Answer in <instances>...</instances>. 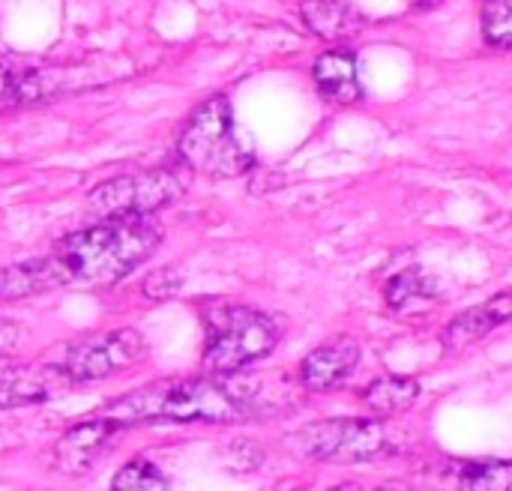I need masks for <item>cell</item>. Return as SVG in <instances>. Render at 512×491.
<instances>
[{
  "label": "cell",
  "mask_w": 512,
  "mask_h": 491,
  "mask_svg": "<svg viewBox=\"0 0 512 491\" xmlns=\"http://www.w3.org/2000/svg\"><path fill=\"white\" fill-rule=\"evenodd\" d=\"M270 408L264 405L261 387L246 384L237 375L225 378H180V381H153L114 402H108L99 420L129 429L150 423H243L258 420Z\"/></svg>",
  "instance_id": "obj_1"
},
{
  "label": "cell",
  "mask_w": 512,
  "mask_h": 491,
  "mask_svg": "<svg viewBox=\"0 0 512 491\" xmlns=\"http://www.w3.org/2000/svg\"><path fill=\"white\" fill-rule=\"evenodd\" d=\"M162 243L156 216H117L66 234L45 255L54 291L66 285H114L141 267Z\"/></svg>",
  "instance_id": "obj_2"
},
{
  "label": "cell",
  "mask_w": 512,
  "mask_h": 491,
  "mask_svg": "<svg viewBox=\"0 0 512 491\" xmlns=\"http://www.w3.org/2000/svg\"><path fill=\"white\" fill-rule=\"evenodd\" d=\"M177 156L186 168L216 180L240 177L255 162L252 141L234 120L225 96H213L192 111L177 138Z\"/></svg>",
  "instance_id": "obj_3"
},
{
  "label": "cell",
  "mask_w": 512,
  "mask_h": 491,
  "mask_svg": "<svg viewBox=\"0 0 512 491\" xmlns=\"http://www.w3.org/2000/svg\"><path fill=\"white\" fill-rule=\"evenodd\" d=\"M204 327L207 348L201 363L213 378L237 375L249 363L264 360L285 333V321L279 315H267L252 306H210L204 312Z\"/></svg>",
  "instance_id": "obj_4"
},
{
  "label": "cell",
  "mask_w": 512,
  "mask_h": 491,
  "mask_svg": "<svg viewBox=\"0 0 512 491\" xmlns=\"http://www.w3.org/2000/svg\"><path fill=\"white\" fill-rule=\"evenodd\" d=\"M399 429L381 417H333L309 423L297 432V444L306 456L321 462H375L399 453Z\"/></svg>",
  "instance_id": "obj_5"
},
{
  "label": "cell",
  "mask_w": 512,
  "mask_h": 491,
  "mask_svg": "<svg viewBox=\"0 0 512 491\" xmlns=\"http://www.w3.org/2000/svg\"><path fill=\"white\" fill-rule=\"evenodd\" d=\"M186 192V177L177 168H153V171H132L99 183L87 204L90 213L102 219L117 216H153L156 210L174 204Z\"/></svg>",
  "instance_id": "obj_6"
},
{
  "label": "cell",
  "mask_w": 512,
  "mask_h": 491,
  "mask_svg": "<svg viewBox=\"0 0 512 491\" xmlns=\"http://www.w3.org/2000/svg\"><path fill=\"white\" fill-rule=\"evenodd\" d=\"M141 360H147V342L138 330L123 327L114 333H102V336H90L75 342L66 351V375L72 384H90V381H102L108 375H117L123 369L138 366Z\"/></svg>",
  "instance_id": "obj_7"
},
{
  "label": "cell",
  "mask_w": 512,
  "mask_h": 491,
  "mask_svg": "<svg viewBox=\"0 0 512 491\" xmlns=\"http://www.w3.org/2000/svg\"><path fill=\"white\" fill-rule=\"evenodd\" d=\"M75 387L63 366H6L0 369V411L42 405Z\"/></svg>",
  "instance_id": "obj_8"
},
{
  "label": "cell",
  "mask_w": 512,
  "mask_h": 491,
  "mask_svg": "<svg viewBox=\"0 0 512 491\" xmlns=\"http://www.w3.org/2000/svg\"><path fill=\"white\" fill-rule=\"evenodd\" d=\"M438 491H512L510 459H444L432 468Z\"/></svg>",
  "instance_id": "obj_9"
},
{
  "label": "cell",
  "mask_w": 512,
  "mask_h": 491,
  "mask_svg": "<svg viewBox=\"0 0 512 491\" xmlns=\"http://www.w3.org/2000/svg\"><path fill=\"white\" fill-rule=\"evenodd\" d=\"M357 363H360V345L354 339L324 342L300 363V384L309 393H333L354 375Z\"/></svg>",
  "instance_id": "obj_10"
},
{
  "label": "cell",
  "mask_w": 512,
  "mask_h": 491,
  "mask_svg": "<svg viewBox=\"0 0 512 491\" xmlns=\"http://www.w3.org/2000/svg\"><path fill=\"white\" fill-rule=\"evenodd\" d=\"M120 429L99 420V417H90L78 426H72L54 447V465L57 471L69 474V477H81L87 474L96 459L108 450L111 438L117 435Z\"/></svg>",
  "instance_id": "obj_11"
},
{
  "label": "cell",
  "mask_w": 512,
  "mask_h": 491,
  "mask_svg": "<svg viewBox=\"0 0 512 491\" xmlns=\"http://www.w3.org/2000/svg\"><path fill=\"white\" fill-rule=\"evenodd\" d=\"M512 315V297L507 291H501L498 297H492L483 306H474L462 315H456L447 327H444V348L447 351H462L480 339H486L492 330L504 327Z\"/></svg>",
  "instance_id": "obj_12"
},
{
  "label": "cell",
  "mask_w": 512,
  "mask_h": 491,
  "mask_svg": "<svg viewBox=\"0 0 512 491\" xmlns=\"http://www.w3.org/2000/svg\"><path fill=\"white\" fill-rule=\"evenodd\" d=\"M315 84L321 90V96H327L330 102L339 105H351L357 102L360 93V81H357V63L354 54L348 51H324L318 54L315 66H312Z\"/></svg>",
  "instance_id": "obj_13"
},
{
  "label": "cell",
  "mask_w": 512,
  "mask_h": 491,
  "mask_svg": "<svg viewBox=\"0 0 512 491\" xmlns=\"http://www.w3.org/2000/svg\"><path fill=\"white\" fill-rule=\"evenodd\" d=\"M300 15L306 27L327 42L351 39L363 27V15L345 0H303Z\"/></svg>",
  "instance_id": "obj_14"
},
{
  "label": "cell",
  "mask_w": 512,
  "mask_h": 491,
  "mask_svg": "<svg viewBox=\"0 0 512 491\" xmlns=\"http://www.w3.org/2000/svg\"><path fill=\"white\" fill-rule=\"evenodd\" d=\"M423 387L417 378H402V375H387V378H378L372 381L363 393H360V402L381 420H390V417H399L405 411H411L420 399Z\"/></svg>",
  "instance_id": "obj_15"
},
{
  "label": "cell",
  "mask_w": 512,
  "mask_h": 491,
  "mask_svg": "<svg viewBox=\"0 0 512 491\" xmlns=\"http://www.w3.org/2000/svg\"><path fill=\"white\" fill-rule=\"evenodd\" d=\"M51 87L42 81L39 72L27 69H15L9 60L0 57V108H9V105H24V102H39Z\"/></svg>",
  "instance_id": "obj_16"
},
{
  "label": "cell",
  "mask_w": 512,
  "mask_h": 491,
  "mask_svg": "<svg viewBox=\"0 0 512 491\" xmlns=\"http://www.w3.org/2000/svg\"><path fill=\"white\" fill-rule=\"evenodd\" d=\"M435 294H438V282L426 270H405L396 279H390L384 288V300L396 312L408 309L417 300H432Z\"/></svg>",
  "instance_id": "obj_17"
},
{
  "label": "cell",
  "mask_w": 512,
  "mask_h": 491,
  "mask_svg": "<svg viewBox=\"0 0 512 491\" xmlns=\"http://www.w3.org/2000/svg\"><path fill=\"white\" fill-rule=\"evenodd\" d=\"M111 491H171V486L153 462L135 459L114 474Z\"/></svg>",
  "instance_id": "obj_18"
},
{
  "label": "cell",
  "mask_w": 512,
  "mask_h": 491,
  "mask_svg": "<svg viewBox=\"0 0 512 491\" xmlns=\"http://www.w3.org/2000/svg\"><path fill=\"white\" fill-rule=\"evenodd\" d=\"M510 0H483V36L495 48H510Z\"/></svg>",
  "instance_id": "obj_19"
},
{
  "label": "cell",
  "mask_w": 512,
  "mask_h": 491,
  "mask_svg": "<svg viewBox=\"0 0 512 491\" xmlns=\"http://www.w3.org/2000/svg\"><path fill=\"white\" fill-rule=\"evenodd\" d=\"M18 345V327L9 318H0V357L12 354Z\"/></svg>",
  "instance_id": "obj_20"
},
{
  "label": "cell",
  "mask_w": 512,
  "mask_h": 491,
  "mask_svg": "<svg viewBox=\"0 0 512 491\" xmlns=\"http://www.w3.org/2000/svg\"><path fill=\"white\" fill-rule=\"evenodd\" d=\"M375 491H414L411 486H405V483H384V486H378Z\"/></svg>",
  "instance_id": "obj_21"
},
{
  "label": "cell",
  "mask_w": 512,
  "mask_h": 491,
  "mask_svg": "<svg viewBox=\"0 0 512 491\" xmlns=\"http://www.w3.org/2000/svg\"><path fill=\"white\" fill-rule=\"evenodd\" d=\"M330 491H357V486H336V489Z\"/></svg>",
  "instance_id": "obj_22"
}]
</instances>
